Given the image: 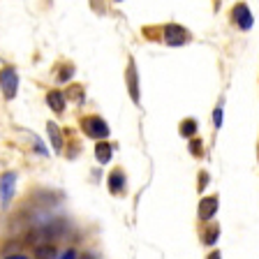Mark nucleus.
I'll list each match as a JSON object with an SVG mask.
<instances>
[{"instance_id": "nucleus-1", "label": "nucleus", "mask_w": 259, "mask_h": 259, "mask_svg": "<svg viewBox=\"0 0 259 259\" xmlns=\"http://www.w3.org/2000/svg\"><path fill=\"white\" fill-rule=\"evenodd\" d=\"M81 127L91 139H107L109 137V125L100 116H86L81 120Z\"/></svg>"}, {"instance_id": "nucleus-7", "label": "nucleus", "mask_w": 259, "mask_h": 259, "mask_svg": "<svg viewBox=\"0 0 259 259\" xmlns=\"http://www.w3.org/2000/svg\"><path fill=\"white\" fill-rule=\"evenodd\" d=\"M47 104H49V109H51V111L63 113L65 111V95L60 91H51L47 95Z\"/></svg>"}, {"instance_id": "nucleus-2", "label": "nucleus", "mask_w": 259, "mask_h": 259, "mask_svg": "<svg viewBox=\"0 0 259 259\" xmlns=\"http://www.w3.org/2000/svg\"><path fill=\"white\" fill-rule=\"evenodd\" d=\"M0 88H3V93H5L7 100H14L16 91H19V74H16L14 67L0 70Z\"/></svg>"}, {"instance_id": "nucleus-11", "label": "nucleus", "mask_w": 259, "mask_h": 259, "mask_svg": "<svg viewBox=\"0 0 259 259\" xmlns=\"http://www.w3.org/2000/svg\"><path fill=\"white\" fill-rule=\"evenodd\" d=\"M35 257L37 259H56L58 257V250H56V245H37V248H35Z\"/></svg>"}, {"instance_id": "nucleus-5", "label": "nucleus", "mask_w": 259, "mask_h": 259, "mask_svg": "<svg viewBox=\"0 0 259 259\" xmlns=\"http://www.w3.org/2000/svg\"><path fill=\"white\" fill-rule=\"evenodd\" d=\"M234 21H236L238 28H243V30H250L252 28V14H250L248 5H236L234 7Z\"/></svg>"}, {"instance_id": "nucleus-16", "label": "nucleus", "mask_w": 259, "mask_h": 259, "mask_svg": "<svg viewBox=\"0 0 259 259\" xmlns=\"http://www.w3.org/2000/svg\"><path fill=\"white\" fill-rule=\"evenodd\" d=\"M213 123H215V127L222 125V109H215V113H213Z\"/></svg>"}, {"instance_id": "nucleus-10", "label": "nucleus", "mask_w": 259, "mask_h": 259, "mask_svg": "<svg viewBox=\"0 0 259 259\" xmlns=\"http://www.w3.org/2000/svg\"><path fill=\"white\" fill-rule=\"evenodd\" d=\"M127 86H130V93H132V100H135V102H139V88H137L135 63H130V67H127Z\"/></svg>"}, {"instance_id": "nucleus-17", "label": "nucleus", "mask_w": 259, "mask_h": 259, "mask_svg": "<svg viewBox=\"0 0 259 259\" xmlns=\"http://www.w3.org/2000/svg\"><path fill=\"white\" fill-rule=\"evenodd\" d=\"M70 74H72V67H65L63 74H60V81H67V79H70Z\"/></svg>"}, {"instance_id": "nucleus-18", "label": "nucleus", "mask_w": 259, "mask_h": 259, "mask_svg": "<svg viewBox=\"0 0 259 259\" xmlns=\"http://www.w3.org/2000/svg\"><path fill=\"white\" fill-rule=\"evenodd\" d=\"M63 259H76V252L74 250H67V252L63 254Z\"/></svg>"}, {"instance_id": "nucleus-13", "label": "nucleus", "mask_w": 259, "mask_h": 259, "mask_svg": "<svg viewBox=\"0 0 259 259\" xmlns=\"http://www.w3.org/2000/svg\"><path fill=\"white\" fill-rule=\"evenodd\" d=\"M181 135H183V137H194V135H197V123H194L192 118L183 120V123H181Z\"/></svg>"}, {"instance_id": "nucleus-19", "label": "nucleus", "mask_w": 259, "mask_h": 259, "mask_svg": "<svg viewBox=\"0 0 259 259\" xmlns=\"http://www.w3.org/2000/svg\"><path fill=\"white\" fill-rule=\"evenodd\" d=\"M199 148H201L199 141H192V153H194V155H199Z\"/></svg>"}, {"instance_id": "nucleus-14", "label": "nucleus", "mask_w": 259, "mask_h": 259, "mask_svg": "<svg viewBox=\"0 0 259 259\" xmlns=\"http://www.w3.org/2000/svg\"><path fill=\"white\" fill-rule=\"evenodd\" d=\"M215 241H218V227H210L208 232L204 234V243H208L210 245V243H215Z\"/></svg>"}, {"instance_id": "nucleus-12", "label": "nucleus", "mask_w": 259, "mask_h": 259, "mask_svg": "<svg viewBox=\"0 0 259 259\" xmlns=\"http://www.w3.org/2000/svg\"><path fill=\"white\" fill-rule=\"evenodd\" d=\"M125 185V176L120 171H111V176H109V190H113V192H120Z\"/></svg>"}, {"instance_id": "nucleus-9", "label": "nucleus", "mask_w": 259, "mask_h": 259, "mask_svg": "<svg viewBox=\"0 0 259 259\" xmlns=\"http://www.w3.org/2000/svg\"><path fill=\"white\" fill-rule=\"evenodd\" d=\"M111 155H113V148L111 144H107V141H100V144L95 146V157L100 164H107V162H111Z\"/></svg>"}, {"instance_id": "nucleus-6", "label": "nucleus", "mask_w": 259, "mask_h": 259, "mask_svg": "<svg viewBox=\"0 0 259 259\" xmlns=\"http://www.w3.org/2000/svg\"><path fill=\"white\" fill-rule=\"evenodd\" d=\"M215 210H218L215 197H206V199H201V206H199V218L201 220H210V218L215 215Z\"/></svg>"}, {"instance_id": "nucleus-21", "label": "nucleus", "mask_w": 259, "mask_h": 259, "mask_svg": "<svg viewBox=\"0 0 259 259\" xmlns=\"http://www.w3.org/2000/svg\"><path fill=\"white\" fill-rule=\"evenodd\" d=\"M208 259H220V254H218V252H213V254H210Z\"/></svg>"}, {"instance_id": "nucleus-20", "label": "nucleus", "mask_w": 259, "mask_h": 259, "mask_svg": "<svg viewBox=\"0 0 259 259\" xmlns=\"http://www.w3.org/2000/svg\"><path fill=\"white\" fill-rule=\"evenodd\" d=\"M7 259H26L23 254H12V257H7Z\"/></svg>"}, {"instance_id": "nucleus-3", "label": "nucleus", "mask_w": 259, "mask_h": 259, "mask_svg": "<svg viewBox=\"0 0 259 259\" xmlns=\"http://www.w3.org/2000/svg\"><path fill=\"white\" fill-rule=\"evenodd\" d=\"M164 42L169 47H181V44L190 42V32L183 26H178V23H167L164 26Z\"/></svg>"}, {"instance_id": "nucleus-4", "label": "nucleus", "mask_w": 259, "mask_h": 259, "mask_svg": "<svg viewBox=\"0 0 259 259\" xmlns=\"http://www.w3.org/2000/svg\"><path fill=\"white\" fill-rule=\"evenodd\" d=\"M14 188H16V174L14 171H7L0 176V201L3 206L10 204L12 194H14Z\"/></svg>"}, {"instance_id": "nucleus-15", "label": "nucleus", "mask_w": 259, "mask_h": 259, "mask_svg": "<svg viewBox=\"0 0 259 259\" xmlns=\"http://www.w3.org/2000/svg\"><path fill=\"white\" fill-rule=\"evenodd\" d=\"M67 93H70V97H72V100H79V102H81V100H83V97H81V86H72Z\"/></svg>"}, {"instance_id": "nucleus-8", "label": "nucleus", "mask_w": 259, "mask_h": 259, "mask_svg": "<svg viewBox=\"0 0 259 259\" xmlns=\"http://www.w3.org/2000/svg\"><path fill=\"white\" fill-rule=\"evenodd\" d=\"M47 130H49V139H51V146L56 148V153H60V151H63V130H60L56 123H49Z\"/></svg>"}]
</instances>
